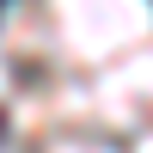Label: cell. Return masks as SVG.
<instances>
[{
	"mask_svg": "<svg viewBox=\"0 0 153 153\" xmlns=\"http://www.w3.org/2000/svg\"><path fill=\"white\" fill-rule=\"evenodd\" d=\"M0 141H6V110H0Z\"/></svg>",
	"mask_w": 153,
	"mask_h": 153,
	"instance_id": "6da1fadb",
	"label": "cell"
},
{
	"mask_svg": "<svg viewBox=\"0 0 153 153\" xmlns=\"http://www.w3.org/2000/svg\"><path fill=\"white\" fill-rule=\"evenodd\" d=\"M0 12H6V0H0Z\"/></svg>",
	"mask_w": 153,
	"mask_h": 153,
	"instance_id": "7a4b0ae2",
	"label": "cell"
}]
</instances>
